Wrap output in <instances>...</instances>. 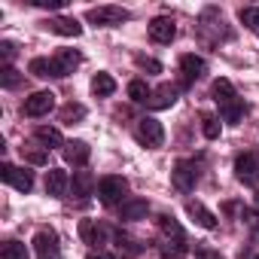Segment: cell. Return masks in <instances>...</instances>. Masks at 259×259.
<instances>
[{"instance_id":"obj_1","label":"cell","mask_w":259,"mask_h":259,"mask_svg":"<svg viewBox=\"0 0 259 259\" xmlns=\"http://www.w3.org/2000/svg\"><path fill=\"white\" fill-rule=\"evenodd\" d=\"M135 138H138V144H144L147 150H159V147L165 144V128H162L159 119L144 116V119H138V125H135Z\"/></svg>"},{"instance_id":"obj_2","label":"cell","mask_w":259,"mask_h":259,"mask_svg":"<svg viewBox=\"0 0 259 259\" xmlns=\"http://www.w3.org/2000/svg\"><path fill=\"white\" fill-rule=\"evenodd\" d=\"M125 192H128V180H125V177H104V180L98 183V198H101V204H107V207L125 204Z\"/></svg>"},{"instance_id":"obj_3","label":"cell","mask_w":259,"mask_h":259,"mask_svg":"<svg viewBox=\"0 0 259 259\" xmlns=\"http://www.w3.org/2000/svg\"><path fill=\"white\" fill-rule=\"evenodd\" d=\"M128 19H132V13L122 10V7H95V10L85 13V22H92L98 28H116V25H122Z\"/></svg>"},{"instance_id":"obj_4","label":"cell","mask_w":259,"mask_h":259,"mask_svg":"<svg viewBox=\"0 0 259 259\" xmlns=\"http://www.w3.org/2000/svg\"><path fill=\"white\" fill-rule=\"evenodd\" d=\"M235 177L244 186H259V156L256 153H241L235 159Z\"/></svg>"},{"instance_id":"obj_5","label":"cell","mask_w":259,"mask_h":259,"mask_svg":"<svg viewBox=\"0 0 259 259\" xmlns=\"http://www.w3.org/2000/svg\"><path fill=\"white\" fill-rule=\"evenodd\" d=\"M0 177H4V183H10L13 189L19 192H31L34 189V174L28 168H16L13 162H4L0 165Z\"/></svg>"},{"instance_id":"obj_6","label":"cell","mask_w":259,"mask_h":259,"mask_svg":"<svg viewBox=\"0 0 259 259\" xmlns=\"http://www.w3.org/2000/svg\"><path fill=\"white\" fill-rule=\"evenodd\" d=\"M34 250H37V259H61V244L52 229H40L34 235Z\"/></svg>"},{"instance_id":"obj_7","label":"cell","mask_w":259,"mask_h":259,"mask_svg":"<svg viewBox=\"0 0 259 259\" xmlns=\"http://www.w3.org/2000/svg\"><path fill=\"white\" fill-rule=\"evenodd\" d=\"M52 107H55V95L46 89V92H34L31 98H25L22 113H25V116H31V119H40V116H46Z\"/></svg>"},{"instance_id":"obj_8","label":"cell","mask_w":259,"mask_h":259,"mask_svg":"<svg viewBox=\"0 0 259 259\" xmlns=\"http://www.w3.org/2000/svg\"><path fill=\"white\" fill-rule=\"evenodd\" d=\"M195 180H198V171L192 162H177L174 171H171V183L180 189V192H192L195 189Z\"/></svg>"},{"instance_id":"obj_9","label":"cell","mask_w":259,"mask_h":259,"mask_svg":"<svg viewBox=\"0 0 259 259\" xmlns=\"http://www.w3.org/2000/svg\"><path fill=\"white\" fill-rule=\"evenodd\" d=\"M79 238H82L89 247L101 250L104 241H107V226L98 223V220H82V223H79Z\"/></svg>"},{"instance_id":"obj_10","label":"cell","mask_w":259,"mask_h":259,"mask_svg":"<svg viewBox=\"0 0 259 259\" xmlns=\"http://www.w3.org/2000/svg\"><path fill=\"white\" fill-rule=\"evenodd\" d=\"M174 37H177V25H174V19L159 16V19H153V22H150V40H153V43L168 46Z\"/></svg>"},{"instance_id":"obj_11","label":"cell","mask_w":259,"mask_h":259,"mask_svg":"<svg viewBox=\"0 0 259 259\" xmlns=\"http://www.w3.org/2000/svg\"><path fill=\"white\" fill-rule=\"evenodd\" d=\"M43 28L52 31V34H61V37H79L82 34V25L76 19H67V16H52V19L43 22Z\"/></svg>"},{"instance_id":"obj_12","label":"cell","mask_w":259,"mask_h":259,"mask_svg":"<svg viewBox=\"0 0 259 259\" xmlns=\"http://www.w3.org/2000/svg\"><path fill=\"white\" fill-rule=\"evenodd\" d=\"M180 73H183V82H195V79H201L207 73V64L198 55H183L180 58Z\"/></svg>"},{"instance_id":"obj_13","label":"cell","mask_w":259,"mask_h":259,"mask_svg":"<svg viewBox=\"0 0 259 259\" xmlns=\"http://www.w3.org/2000/svg\"><path fill=\"white\" fill-rule=\"evenodd\" d=\"M210 95H213V101L220 104V110H226V107H232L235 101H241L238 95H235V85L229 82V79H213V85H210Z\"/></svg>"},{"instance_id":"obj_14","label":"cell","mask_w":259,"mask_h":259,"mask_svg":"<svg viewBox=\"0 0 259 259\" xmlns=\"http://www.w3.org/2000/svg\"><path fill=\"white\" fill-rule=\"evenodd\" d=\"M89 156H92V147H89L85 141H70V144H64V162H67V165L82 168V165L89 162Z\"/></svg>"},{"instance_id":"obj_15","label":"cell","mask_w":259,"mask_h":259,"mask_svg":"<svg viewBox=\"0 0 259 259\" xmlns=\"http://www.w3.org/2000/svg\"><path fill=\"white\" fill-rule=\"evenodd\" d=\"M28 70L34 73V76H40V79H61V70H58V64H55V58H31V64H28Z\"/></svg>"},{"instance_id":"obj_16","label":"cell","mask_w":259,"mask_h":259,"mask_svg":"<svg viewBox=\"0 0 259 259\" xmlns=\"http://www.w3.org/2000/svg\"><path fill=\"white\" fill-rule=\"evenodd\" d=\"M147 213H150L147 198H128V201L119 207V220H144Z\"/></svg>"},{"instance_id":"obj_17","label":"cell","mask_w":259,"mask_h":259,"mask_svg":"<svg viewBox=\"0 0 259 259\" xmlns=\"http://www.w3.org/2000/svg\"><path fill=\"white\" fill-rule=\"evenodd\" d=\"M177 101V89L174 85H159V89H153V95H150V107L153 110H168L171 104Z\"/></svg>"},{"instance_id":"obj_18","label":"cell","mask_w":259,"mask_h":259,"mask_svg":"<svg viewBox=\"0 0 259 259\" xmlns=\"http://www.w3.org/2000/svg\"><path fill=\"white\" fill-rule=\"evenodd\" d=\"M70 186H73V195H76V198H85V195H92V192L98 189V180H95L92 171H76Z\"/></svg>"},{"instance_id":"obj_19","label":"cell","mask_w":259,"mask_h":259,"mask_svg":"<svg viewBox=\"0 0 259 259\" xmlns=\"http://www.w3.org/2000/svg\"><path fill=\"white\" fill-rule=\"evenodd\" d=\"M186 213H189L201 229H217V217H213L201 201H186Z\"/></svg>"},{"instance_id":"obj_20","label":"cell","mask_w":259,"mask_h":259,"mask_svg":"<svg viewBox=\"0 0 259 259\" xmlns=\"http://www.w3.org/2000/svg\"><path fill=\"white\" fill-rule=\"evenodd\" d=\"M34 141H37V144H43V150L64 147V141H61V132H58V128H49V125H40V128H34Z\"/></svg>"},{"instance_id":"obj_21","label":"cell","mask_w":259,"mask_h":259,"mask_svg":"<svg viewBox=\"0 0 259 259\" xmlns=\"http://www.w3.org/2000/svg\"><path fill=\"white\" fill-rule=\"evenodd\" d=\"M55 64H58L61 76H67V73H73V70L82 64V55H79L76 49H58V55H55Z\"/></svg>"},{"instance_id":"obj_22","label":"cell","mask_w":259,"mask_h":259,"mask_svg":"<svg viewBox=\"0 0 259 259\" xmlns=\"http://www.w3.org/2000/svg\"><path fill=\"white\" fill-rule=\"evenodd\" d=\"M64 189H67V174L61 168H49V174H46V192L58 198V195H64Z\"/></svg>"},{"instance_id":"obj_23","label":"cell","mask_w":259,"mask_h":259,"mask_svg":"<svg viewBox=\"0 0 259 259\" xmlns=\"http://www.w3.org/2000/svg\"><path fill=\"white\" fill-rule=\"evenodd\" d=\"M186 253H189V247H186V241H183V238L165 241V244L159 247V256H162V259H186Z\"/></svg>"},{"instance_id":"obj_24","label":"cell","mask_w":259,"mask_h":259,"mask_svg":"<svg viewBox=\"0 0 259 259\" xmlns=\"http://www.w3.org/2000/svg\"><path fill=\"white\" fill-rule=\"evenodd\" d=\"M92 92H95L98 98H110V95L116 92V79H113L110 73H95V79H92Z\"/></svg>"},{"instance_id":"obj_25","label":"cell","mask_w":259,"mask_h":259,"mask_svg":"<svg viewBox=\"0 0 259 259\" xmlns=\"http://www.w3.org/2000/svg\"><path fill=\"white\" fill-rule=\"evenodd\" d=\"M150 95H153V89L144 79H132V82H128V98H132L135 104H150Z\"/></svg>"},{"instance_id":"obj_26","label":"cell","mask_w":259,"mask_h":259,"mask_svg":"<svg viewBox=\"0 0 259 259\" xmlns=\"http://www.w3.org/2000/svg\"><path fill=\"white\" fill-rule=\"evenodd\" d=\"M159 229H162V235H165V241H174V238H183V229H180V223H177L174 217H168V213H162V217H159Z\"/></svg>"},{"instance_id":"obj_27","label":"cell","mask_w":259,"mask_h":259,"mask_svg":"<svg viewBox=\"0 0 259 259\" xmlns=\"http://www.w3.org/2000/svg\"><path fill=\"white\" fill-rule=\"evenodd\" d=\"M58 116H61V122H64V125H76V122L85 116V107H82V104H67V107H61V113H58Z\"/></svg>"},{"instance_id":"obj_28","label":"cell","mask_w":259,"mask_h":259,"mask_svg":"<svg viewBox=\"0 0 259 259\" xmlns=\"http://www.w3.org/2000/svg\"><path fill=\"white\" fill-rule=\"evenodd\" d=\"M238 22L250 31H259V7H244L238 10Z\"/></svg>"},{"instance_id":"obj_29","label":"cell","mask_w":259,"mask_h":259,"mask_svg":"<svg viewBox=\"0 0 259 259\" xmlns=\"http://www.w3.org/2000/svg\"><path fill=\"white\" fill-rule=\"evenodd\" d=\"M116 250H119V256L122 259H132L135 253H138V244L128 238V235H122V232H116Z\"/></svg>"},{"instance_id":"obj_30","label":"cell","mask_w":259,"mask_h":259,"mask_svg":"<svg viewBox=\"0 0 259 259\" xmlns=\"http://www.w3.org/2000/svg\"><path fill=\"white\" fill-rule=\"evenodd\" d=\"M22 82V73L13 67V64H4V67H0V85H4V89H16Z\"/></svg>"},{"instance_id":"obj_31","label":"cell","mask_w":259,"mask_h":259,"mask_svg":"<svg viewBox=\"0 0 259 259\" xmlns=\"http://www.w3.org/2000/svg\"><path fill=\"white\" fill-rule=\"evenodd\" d=\"M201 132H204L207 141H217L220 138V119L210 116V113H201Z\"/></svg>"},{"instance_id":"obj_32","label":"cell","mask_w":259,"mask_h":259,"mask_svg":"<svg viewBox=\"0 0 259 259\" xmlns=\"http://www.w3.org/2000/svg\"><path fill=\"white\" fill-rule=\"evenodd\" d=\"M0 256H4V259H28V250L19 241H7L4 250H0Z\"/></svg>"},{"instance_id":"obj_33","label":"cell","mask_w":259,"mask_h":259,"mask_svg":"<svg viewBox=\"0 0 259 259\" xmlns=\"http://www.w3.org/2000/svg\"><path fill=\"white\" fill-rule=\"evenodd\" d=\"M220 113H223V119H226L229 125H238V122H241V116L247 113V107H244V101H235L232 107H226V110H220Z\"/></svg>"},{"instance_id":"obj_34","label":"cell","mask_w":259,"mask_h":259,"mask_svg":"<svg viewBox=\"0 0 259 259\" xmlns=\"http://www.w3.org/2000/svg\"><path fill=\"white\" fill-rule=\"evenodd\" d=\"M22 156H25L31 165H46V162H49V153L40 150V147H22Z\"/></svg>"},{"instance_id":"obj_35","label":"cell","mask_w":259,"mask_h":259,"mask_svg":"<svg viewBox=\"0 0 259 259\" xmlns=\"http://www.w3.org/2000/svg\"><path fill=\"white\" fill-rule=\"evenodd\" d=\"M135 61H138V67H141V70H150V73H162V64H159L156 58H147V55H135Z\"/></svg>"},{"instance_id":"obj_36","label":"cell","mask_w":259,"mask_h":259,"mask_svg":"<svg viewBox=\"0 0 259 259\" xmlns=\"http://www.w3.org/2000/svg\"><path fill=\"white\" fill-rule=\"evenodd\" d=\"M241 220H244L250 229H259V210H241Z\"/></svg>"},{"instance_id":"obj_37","label":"cell","mask_w":259,"mask_h":259,"mask_svg":"<svg viewBox=\"0 0 259 259\" xmlns=\"http://www.w3.org/2000/svg\"><path fill=\"white\" fill-rule=\"evenodd\" d=\"M34 7H40V10H61L64 7V0H31Z\"/></svg>"},{"instance_id":"obj_38","label":"cell","mask_w":259,"mask_h":259,"mask_svg":"<svg viewBox=\"0 0 259 259\" xmlns=\"http://www.w3.org/2000/svg\"><path fill=\"white\" fill-rule=\"evenodd\" d=\"M0 52H4V58H7V61H13V55H16V46H13L10 40H4V43H0Z\"/></svg>"},{"instance_id":"obj_39","label":"cell","mask_w":259,"mask_h":259,"mask_svg":"<svg viewBox=\"0 0 259 259\" xmlns=\"http://www.w3.org/2000/svg\"><path fill=\"white\" fill-rule=\"evenodd\" d=\"M85 259H113V256H110V253H104V250H92Z\"/></svg>"},{"instance_id":"obj_40","label":"cell","mask_w":259,"mask_h":259,"mask_svg":"<svg viewBox=\"0 0 259 259\" xmlns=\"http://www.w3.org/2000/svg\"><path fill=\"white\" fill-rule=\"evenodd\" d=\"M253 204H256V210H259V189H256V198H253Z\"/></svg>"},{"instance_id":"obj_41","label":"cell","mask_w":259,"mask_h":259,"mask_svg":"<svg viewBox=\"0 0 259 259\" xmlns=\"http://www.w3.org/2000/svg\"><path fill=\"white\" fill-rule=\"evenodd\" d=\"M256 259H259V256H256Z\"/></svg>"}]
</instances>
